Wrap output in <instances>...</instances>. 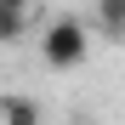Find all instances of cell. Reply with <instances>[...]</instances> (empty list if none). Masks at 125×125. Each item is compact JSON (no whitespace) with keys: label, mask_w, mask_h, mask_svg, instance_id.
<instances>
[{"label":"cell","mask_w":125,"mask_h":125,"mask_svg":"<svg viewBox=\"0 0 125 125\" xmlns=\"http://www.w3.org/2000/svg\"><path fill=\"white\" fill-rule=\"evenodd\" d=\"M85 23H80V17H57V23L40 34V57L51 62V68H80V62H85Z\"/></svg>","instance_id":"cell-1"},{"label":"cell","mask_w":125,"mask_h":125,"mask_svg":"<svg viewBox=\"0 0 125 125\" xmlns=\"http://www.w3.org/2000/svg\"><path fill=\"white\" fill-rule=\"evenodd\" d=\"M0 125H40V102L34 97H6L0 102Z\"/></svg>","instance_id":"cell-2"},{"label":"cell","mask_w":125,"mask_h":125,"mask_svg":"<svg viewBox=\"0 0 125 125\" xmlns=\"http://www.w3.org/2000/svg\"><path fill=\"white\" fill-rule=\"evenodd\" d=\"M29 29V11H17V6H0V46H17Z\"/></svg>","instance_id":"cell-3"},{"label":"cell","mask_w":125,"mask_h":125,"mask_svg":"<svg viewBox=\"0 0 125 125\" xmlns=\"http://www.w3.org/2000/svg\"><path fill=\"white\" fill-rule=\"evenodd\" d=\"M97 23L102 34H125V0H97Z\"/></svg>","instance_id":"cell-4"},{"label":"cell","mask_w":125,"mask_h":125,"mask_svg":"<svg viewBox=\"0 0 125 125\" xmlns=\"http://www.w3.org/2000/svg\"><path fill=\"white\" fill-rule=\"evenodd\" d=\"M0 6H17V11H29V6H34V0H0Z\"/></svg>","instance_id":"cell-5"}]
</instances>
